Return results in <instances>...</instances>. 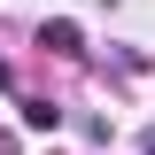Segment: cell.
<instances>
[{
    "instance_id": "3957f363",
    "label": "cell",
    "mask_w": 155,
    "mask_h": 155,
    "mask_svg": "<svg viewBox=\"0 0 155 155\" xmlns=\"http://www.w3.org/2000/svg\"><path fill=\"white\" fill-rule=\"evenodd\" d=\"M147 155H155V140H147Z\"/></svg>"
},
{
    "instance_id": "7a4b0ae2",
    "label": "cell",
    "mask_w": 155,
    "mask_h": 155,
    "mask_svg": "<svg viewBox=\"0 0 155 155\" xmlns=\"http://www.w3.org/2000/svg\"><path fill=\"white\" fill-rule=\"evenodd\" d=\"M23 124H31V132H54L62 109H54V101H23Z\"/></svg>"
},
{
    "instance_id": "6da1fadb",
    "label": "cell",
    "mask_w": 155,
    "mask_h": 155,
    "mask_svg": "<svg viewBox=\"0 0 155 155\" xmlns=\"http://www.w3.org/2000/svg\"><path fill=\"white\" fill-rule=\"evenodd\" d=\"M39 47H54V54H78V23H70V16L39 23Z\"/></svg>"
}]
</instances>
